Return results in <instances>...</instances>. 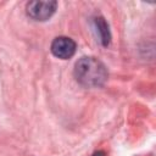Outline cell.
Segmentation results:
<instances>
[{"label": "cell", "instance_id": "4", "mask_svg": "<svg viewBox=\"0 0 156 156\" xmlns=\"http://www.w3.org/2000/svg\"><path fill=\"white\" fill-rule=\"evenodd\" d=\"M94 22H95V27H96V30L99 33L101 44L104 46H107L108 43H110V40H111V33H110L107 22L105 21L104 17H96L94 20Z\"/></svg>", "mask_w": 156, "mask_h": 156}, {"label": "cell", "instance_id": "3", "mask_svg": "<svg viewBox=\"0 0 156 156\" xmlns=\"http://www.w3.org/2000/svg\"><path fill=\"white\" fill-rule=\"evenodd\" d=\"M76 49V41L68 37H57L51 43V52L61 60L71 58L74 55Z\"/></svg>", "mask_w": 156, "mask_h": 156}, {"label": "cell", "instance_id": "5", "mask_svg": "<svg viewBox=\"0 0 156 156\" xmlns=\"http://www.w3.org/2000/svg\"><path fill=\"white\" fill-rule=\"evenodd\" d=\"M91 156H105V152H104V151H96V152H94Z\"/></svg>", "mask_w": 156, "mask_h": 156}, {"label": "cell", "instance_id": "2", "mask_svg": "<svg viewBox=\"0 0 156 156\" xmlns=\"http://www.w3.org/2000/svg\"><path fill=\"white\" fill-rule=\"evenodd\" d=\"M56 1H30L27 4V13L35 21H46L56 11Z\"/></svg>", "mask_w": 156, "mask_h": 156}, {"label": "cell", "instance_id": "1", "mask_svg": "<svg viewBox=\"0 0 156 156\" xmlns=\"http://www.w3.org/2000/svg\"><path fill=\"white\" fill-rule=\"evenodd\" d=\"M74 77L87 88H99L107 79L106 67L95 57H82L74 65Z\"/></svg>", "mask_w": 156, "mask_h": 156}]
</instances>
